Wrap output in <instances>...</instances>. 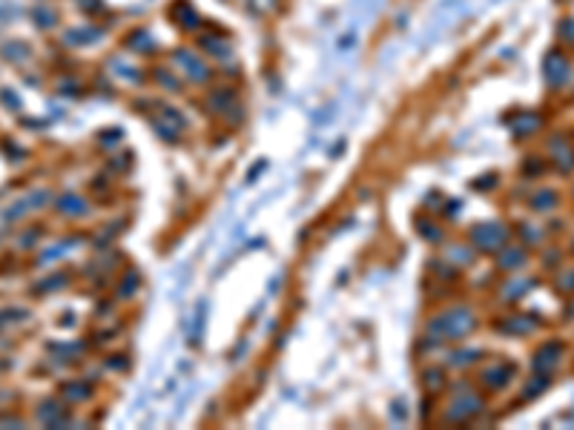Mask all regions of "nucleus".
<instances>
[{
	"label": "nucleus",
	"instance_id": "9d476101",
	"mask_svg": "<svg viewBox=\"0 0 574 430\" xmlns=\"http://www.w3.org/2000/svg\"><path fill=\"white\" fill-rule=\"evenodd\" d=\"M150 35L147 32H135V35L130 38V49H141V52H150L152 49V40H147Z\"/></svg>",
	"mask_w": 574,
	"mask_h": 430
},
{
	"label": "nucleus",
	"instance_id": "7ed1b4c3",
	"mask_svg": "<svg viewBox=\"0 0 574 430\" xmlns=\"http://www.w3.org/2000/svg\"><path fill=\"white\" fill-rule=\"evenodd\" d=\"M471 241H474V247L494 252L505 244V227L503 224H477L471 230Z\"/></svg>",
	"mask_w": 574,
	"mask_h": 430
},
{
	"label": "nucleus",
	"instance_id": "1a4fd4ad",
	"mask_svg": "<svg viewBox=\"0 0 574 430\" xmlns=\"http://www.w3.org/2000/svg\"><path fill=\"white\" fill-rule=\"evenodd\" d=\"M58 210L60 213H69V215H81V213H87V204L78 198V195H63L58 201Z\"/></svg>",
	"mask_w": 574,
	"mask_h": 430
},
{
	"label": "nucleus",
	"instance_id": "f257e3e1",
	"mask_svg": "<svg viewBox=\"0 0 574 430\" xmlns=\"http://www.w3.org/2000/svg\"><path fill=\"white\" fill-rule=\"evenodd\" d=\"M468 330H474V315H471V310L457 307V310H445V313H439L434 322L428 324L425 339H428L430 344H445V342L466 339Z\"/></svg>",
	"mask_w": 574,
	"mask_h": 430
},
{
	"label": "nucleus",
	"instance_id": "39448f33",
	"mask_svg": "<svg viewBox=\"0 0 574 430\" xmlns=\"http://www.w3.org/2000/svg\"><path fill=\"white\" fill-rule=\"evenodd\" d=\"M175 63H179V67H181L190 77H193V81H207V77H210V69H207L204 63H201L193 52H190V49H179V52H175Z\"/></svg>",
	"mask_w": 574,
	"mask_h": 430
},
{
	"label": "nucleus",
	"instance_id": "6e6552de",
	"mask_svg": "<svg viewBox=\"0 0 574 430\" xmlns=\"http://www.w3.org/2000/svg\"><path fill=\"white\" fill-rule=\"evenodd\" d=\"M38 416H41V422L52 425V427H58V425H67V416H63V410H60L58 405H52V402H49V405H43Z\"/></svg>",
	"mask_w": 574,
	"mask_h": 430
},
{
	"label": "nucleus",
	"instance_id": "f8f14e48",
	"mask_svg": "<svg viewBox=\"0 0 574 430\" xmlns=\"http://www.w3.org/2000/svg\"><path fill=\"white\" fill-rule=\"evenodd\" d=\"M500 264H503L505 270H514V264H523V252H517V250H508L505 256L500 259Z\"/></svg>",
	"mask_w": 574,
	"mask_h": 430
},
{
	"label": "nucleus",
	"instance_id": "20e7f679",
	"mask_svg": "<svg viewBox=\"0 0 574 430\" xmlns=\"http://www.w3.org/2000/svg\"><path fill=\"white\" fill-rule=\"evenodd\" d=\"M152 123H155V130L161 132L164 138H179V132L184 130V115L179 112V109H170V106H161L158 104L155 109V115H152Z\"/></svg>",
	"mask_w": 574,
	"mask_h": 430
},
{
	"label": "nucleus",
	"instance_id": "9b49d317",
	"mask_svg": "<svg viewBox=\"0 0 574 430\" xmlns=\"http://www.w3.org/2000/svg\"><path fill=\"white\" fill-rule=\"evenodd\" d=\"M63 396H67V399H87V396H89V387H87V385H78V381H72V385L63 387Z\"/></svg>",
	"mask_w": 574,
	"mask_h": 430
},
{
	"label": "nucleus",
	"instance_id": "2eb2a0df",
	"mask_svg": "<svg viewBox=\"0 0 574 430\" xmlns=\"http://www.w3.org/2000/svg\"><path fill=\"white\" fill-rule=\"evenodd\" d=\"M38 14V23L41 26H52L55 23V18H49V12H35Z\"/></svg>",
	"mask_w": 574,
	"mask_h": 430
},
{
	"label": "nucleus",
	"instance_id": "423d86ee",
	"mask_svg": "<svg viewBox=\"0 0 574 430\" xmlns=\"http://www.w3.org/2000/svg\"><path fill=\"white\" fill-rule=\"evenodd\" d=\"M543 72H546V81H549L551 86H560V84L566 81L569 63H566V58H563L560 52H549V58H546V63H543Z\"/></svg>",
	"mask_w": 574,
	"mask_h": 430
},
{
	"label": "nucleus",
	"instance_id": "f03ea898",
	"mask_svg": "<svg viewBox=\"0 0 574 430\" xmlns=\"http://www.w3.org/2000/svg\"><path fill=\"white\" fill-rule=\"evenodd\" d=\"M480 410H483L480 396L462 393V396H457V399L448 405V410H445V422H468V419H474Z\"/></svg>",
	"mask_w": 574,
	"mask_h": 430
},
{
	"label": "nucleus",
	"instance_id": "ddd939ff",
	"mask_svg": "<svg viewBox=\"0 0 574 430\" xmlns=\"http://www.w3.org/2000/svg\"><path fill=\"white\" fill-rule=\"evenodd\" d=\"M155 81H161V86H167V89H179V81L170 77L167 69H155Z\"/></svg>",
	"mask_w": 574,
	"mask_h": 430
},
{
	"label": "nucleus",
	"instance_id": "0eeeda50",
	"mask_svg": "<svg viewBox=\"0 0 574 430\" xmlns=\"http://www.w3.org/2000/svg\"><path fill=\"white\" fill-rule=\"evenodd\" d=\"M508 379H512V368H508V364H494V368H488L483 373L485 387H503Z\"/></svg>",
	"mask_w": 574,
	"mask_h": 430
},
{
	"label": "nucleus",
	"instance_id": "4468645a",
	"mask_svg": "<svg viewBox=\"0 0 574 430\" xmlns=\"http://www.w3.org/2000/svg\"><path fill=\"white\" fill-rule=\"evenodd\" d=\"M425 379H428V387H430V390H439V387H442V373H439V370H430Z\"/></svg>",
	"mask_w": 574,
	"mask_h": 430
}]
</instances>
